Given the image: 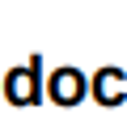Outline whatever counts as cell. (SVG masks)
Wrapping results in <instances>:
<instances>
[{
  "label": "cell",
  "mask_w": 127,
  "mask_h": 127,
  "mask_svg": "<svg viewBox=\"0 0 127 127\" xmlns=\"http://www.w3.org/2000/svg\"><path fill=\"white\" fill-rule=\"evenodd\" d=\"M89 89H93V97L102 106H119V102H127V72L123 68H97Z\"/></svg>",
  "instance_id": "obj_3"
},
{
  "label": "cell",
  "mask_w": 127,
  "mask_h": 127,
  "mask_svg": "<svg viewBox=\"0 0 127 127\" xmlns=\"http://www.w3.org/2000/svg\"><path fill=\"white\" fill-rule=\"evenodd\" d=\"M85 89H89V81H85L81 68H72V64L55 68L51 81H47V93H51V102H59V106H76V102L85 97Z\"/></svg>",
  "instance_id": "obj_2"
},
{
  "label": "cell",
  "mask_w": 127,
  "mask_h": 127,
  "mask_svg": "<svg viewBox=\"0 0 127 127\" xmlns=\"http://www.w3.org/2000/svg\"><path fill=\"white\" fill-rule=\"evenodd\" d=\"M0 93H4L13 106H34L42 97V59L34 55L30 64H17V68L4 72V81H0Z\"/></svg>",
  "instance_id": "obj_1"
}]
</instances>
